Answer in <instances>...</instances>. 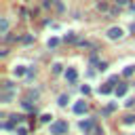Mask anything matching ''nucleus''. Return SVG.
<instances>
[{"label":"nucleus","instance_id":"20","mask_svg":"<svg viewBox=\"0 0 135 135\" xmlns=\"http://www.w3.org/2000/svg\"><path fill=\"white\" fill-rule=\"evenodd\" d=\"M129 2H131V0H116V4H118V6H127Z\"/></svg>","mask_w":135,"mask_h":135},{"label":"nucleus","instance_id":"9","mask_svg":"<svg viewBox=\"0 0 135 135\" xmlns=\"http://www.w3.org/2000/svg\"><path fill=\"white\" fill-rule=\"evenodd\" d=\"M6 32H8V19L2 17L0 19V34H6Z\"/></svg>","mask_w":135,"mask_h":135},{"label":"nucleus","instance_id":"3","mask_svg":"<svg viewBox=\"0 0 135 135\" xmlns=\"http://www.w3.org/2000/svg\"><path fill=\"white\" fill-rule=\"evenodd\" d=\"M65 80H68L70 84H74V82L78 80V72H76L74 68H68V70H65Z\"/></svg>","mask_w":135,"mask_h":135},{"label":"nucleus","instance_id":"2","mask_svg":"<svg viewBox=\"0 0 135 135\" xmlns=\"http://www.w3.org/2000/svg\"><path fill=\"white\" fill-rule=\"evenodd\" d=\"M105 36H108V40H120V38L124 36V30H122L120 25H112V27H108Z\"/></svg>","mask_w":135,"mask_h":135},{"label":"nucleus","instance_id":"21","mask_svg":"<svg viewBox=\"0 0 135 135\" xmlns=\"http://www.w3.org/2000/svg\"><path fill=\"white\" fill-rule=\"evenodd\" d=\"M80 91H82V95H89V93H91V89H89V86H86V84H84V86H82V89H80Z\"/></svg>","mask_w":135,"mask_h":135},{"label":"nucleus","instance_id":"15","mask_svg":"<svg viewBox=\"0 0 135 135\" xmlns=\"http://www.w3.org/2000/svg\"><path fill=\"white\" fill-rule=\"evenodd\" d=\"M61 68H63V65H61L59 61H57V63H53V74H59V72H61Z\"/></svg>","mask_w":135,"mask_h":135},{"label":"nucleus","instance_id":"5","mask_svg":"<svg viewBox=\"0 0 135 135\" xmlns=\"http://www.w3.org/2000/svg\"><path fill=\"white\" fill-rule=\"evenodd\" d=\"M72 110H74V114H84V112H86V103L80 99V101H76V103L72 105Z\"/></svg>","mask_w":135,"mask_h":135},{"label":"nucleus","instance_id":"14","mask_svg":"<svg viewBox=\"0 0 135 135\" xmlns=\"http://www.w3.org/2000/svg\"><path fill=\"white\" fill-rule=\"evenodd\" d=\"M51 118H53L51 114H42V116H40V122H49V124H51V122H53Z\"/></svg>","mask_w":135,"mask_h":135},{"label":"nucleus","instance_id":"18","mask_svg":"<svg viewBox=\"0 0 135 135\" xmlns=\"http://www.w3.org/2000/svg\"><path fill=\"white\" fill-rule=\"evenodd\" d=\"M65 40H70V42H74V40H76V36H74V32H68V36H65Z\"/></svg>","mask_w":135,"mask_h":135},{"label":"nucleus","instance_id":"12","mask_svg":"<svg viewBox=\"0 0 135 135\" xmlns=\"http://www.w3.org/2000/svg\"><path fill=\"white\" fill-rule=\"evenodd\" d=\"M68 101H70V97H68L65 93H63V95H59V99H57V103H59L61 108H63V105H68Z\"/></svg>","mask_w":135,"mask_h":135},{"label":"nucleus","instance_id":"11","mask_svg":"<svg viewBox=\"0 0 135 135\" xmlns=\"http://www.w3.org/2000/svg\"><path fill=\"white\" fill-rule=\"evenodd\" d=\"M127 89H129L127 84H118V86H116V91H114V93H116V97H122V95L127 93Z\"/></svg>","mask_w":135,"mask_h":135},{"label":"nucleus","instance_id":"16","mask_svg":"<svg viewBox=\"0 0 135 135\" xmlns=\"http://www.w3.org/2000/svg\"><path fill=\"white\" fill-rule=\"evenodd\" d=\"M133 122H135V116H131V114L124 116V124H133Z\"/></svg>","mask_w":135,"mask_h":135},{"label":"nucleus","instance_id":"7","mask_svg":"<svg viewBox=\"0 0 135 135\" xmlns=\"http://www.w3.org/2000/svg\"><path fill=\"white\" fill-rule=\"evenodd\" d=\"M114 80H116V78H112L110 82L101 84V86H99V93H101V95H108V93H112V89H114V86H112V84H114Z\"/></svg>","mask_w":135,"mask_h":135},{"label":"nucleus","instance_id":"8","mask_svg":"<svg viewBox=\"0 0 135 135\" xmlns=\"http://www.w3.org/2000/svg\"><path fill=\"white\" fill-rule=\"evenodd\" d=\"M80 129H82L84 133H91V129H93V120H80Z\"/></svg>","mask_w":135,"mask_h":135},{"label":"nucleus","instance_id":"10","mask_svg":"<svg viewBox=\"0 0 135 135\" xmlns=\"http://www.w3.org/2000/svg\"><path fill=\"white\" fill-rule=\"evenodd\" d=\"M15 133H17V135H27L30 129H27L25 124H17V127H15Z\"/></svg>","mask_w":135,"mask_h":135},{"label":"nucleus","instance_id":"6","mask_svg":"<svg viewBox=\"0 0 135 135\" xmlns=\"http://www.w3.org/2000/svg\"><path fill=\"white\" fill-rule=\"evenodd\" d=\"M25 74H27V68H25V65H15V68H13V76H15V78H21V76H25Z\"/></svg>","mask_w":135,"mask_h":135},{"label":"nucleus","instance_id":"4","mask_svg":"<svg viewBox=\"0 0 135 135\" xmlns=\"http://www.w3.org/2000/svg\"><path fill=\"white\" fill-rule=\"evenodd\" d=\"M0 99L2 103H11L15 99V91H0Z\"/></svg>","mask_w":135,"mask_h":135},{"label":"nucleus","instance_id":"13","mask_svg":"<svg viewBox=\"0 0 135 135\" xmlns=\"http://www.w3.org/2000/svg\"><path fill=\"white\" fill-rule=\"evenodd\" d=\"M133 72H135V65H127V68L122 70V76H131Z\"/></svg>","mask_w":135,"mask_h":135},{"label":"nucleus","instance_id":"1","mask_svg":"<svg viewBox=\"0 0 135 135\" xmlns=\"http://www.w3.org/2000/svg\"><path fill=\"white\" fill-rule=\"evenodd\" d=\"M49 133L51 135H65L68 133V122L65 120H53L49 124Z\"/></svg>","mask_w":135,"mask_h":135},{"label":"nucleus","instance_id":"19","mask_svg":"<svg viewBox=\"0 0 135 135\" xmlns=\"http://www.w3.org/2000/svg\"><path fill=\"white\" fill-rule=\"evenodd\" d=\"M57 42H59L57 38H51V40H49V46H51V49H55V46H57Z\"/></svg>","mask_w":135,"mask_h":135},{"label":"nucleus","instance_id":"17","mask_svg":"<svg viewBox=\"0 0 135 135\" xmlns=\"http://www.w3.org/2000/svg\"><path fill=\"white\" fill-rule=\"evenodd\" d=\"M23 108H25V110H34V103H30V99H25V101H23Z\"/></svg>","mask_w":135,"mask_h":135},{"label":"nucleus","instance_id":"22","mask_svg":"<svg viewBox=\"0 0 135 135\" xmlns=\"http://www.w3.org/2000/svg\"><path fill=\"white\" fill-rule=\"evenodd\" d=\"M131 30H133V32H135V23H133V25H131Z\"/></svg>","mask_w":135,"mask_h":135}]
</instances>
